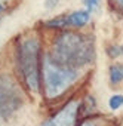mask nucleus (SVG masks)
<instances>
[{
	"label": "nucleus",
	"instance_id": "f8f14e48",
	"mask_svg": "<svg viewBox=\"0 0 123 126\" xmlns=\"http://www.w3.org/2000/svg\"><path fill=\"white\" fill-rule=\"evenodd\" d=\"M59 2H61V0H46V2H45V6H46L47 9H53Z\"/></svg>",
	"mask_w": 123,
	"mask_h": 126
},
{
	"label": "nucleus",
	"instance_id": "f257e3e1",
	"mask_svg": "<svg viewBox=\"0 0 123 126\" xmlns=\"http://www.w3.org/2000/svg\"><path fill=\"white\" fill-rule=\"evenodd\" d=\"M47 55L61 65L79 70L93 61V40L80 33L62 31L55 37Z\"/></svg>",
	"mask_w": 123,
	"mask_h": 126
},
{
	"label": "nucleus",
	"instance_id": "423d86ee",
	"mask_svg": "<svg viewBox=\"0 0 123 126\" xmlns=\"http://www.w3.org/2000/svg\"><path fill=\"white\" fill-rule=\"evenodd\" d=\"M91 16L88 11H76L71 12L70 15H61L56 16L50 21L46 22V27L50 28H67V27H74V28H82L89 22Z\"/></svg>",
	"mask_w": 123,
	"mask_h": 126
},
{
	"label": "nucleus",
	"instance_id": "4468645a",
	"mask_svg": "<svg viewBox=\"0 0 123 126\" xmlns=\"http://www.w3.org/2000/svg\"><path fill=\"white\" fill-rule=\"evenodd\" d=\"M3 11H5V6H3L2 3H0V14H3Z\"/></svg>",
	"mask_w": 123,
	"mask_h": 126
},
{
	"label": "nucleus",
	"instance_id": "1a4fd4ad",
	"mask_svg": "<svg viewBox=\"0 0 123 126\" xmlns=\"http://www.w3.org/2000/svg\"><path fill=\"white\" fill-rule=\"evenodd\" d=\"M108 53L111 58H117V56H122L123 55V46H111L108 49Z\"/></svg>",
	"mask_w": 123,
	"mask_h": 126
},
{
	"label": "nucleus",
	"instance_id": "ddd939ff",
	"mask_svg": "<svg viewBox=\"0 0 123 126\" xmlns=\"http://www.w3.org/2000/svg\"><path fill=\"white\" fill-rule=\"evenodd\" d=\"M116 2H117V5H119V8L123 11V0H116Z\"/></svg>",
	"mask_w": 123,
	"mask_h": 126
},
{
	"label": "nucleus",
	"instance_id": "9b49d317",
	"mask_svg": "<svg viewBox=\"0 0 123 126\" xmlns=\"http://www.w3.org/2000/svg\"><path fill=\"white\" fill-rule=\"evenodd\" d=\"M79 126H99L98 125V122L96 120H92V119H86V120H83Z\"/></svg>",
	"mask_w": 123,
	"mask_h": 126
},
{
	"label": "nucleus",
	"instance_id": "39448f33",
	"mask_svg": "<svg viewBox=\"0 0 123 126\" xmlns=\"http://www.w3.org/2000/svg\"><path fill=\"white\" fill-rule=\"evenodd\" d=\"M80 105L82 104L77 99L68 101L62 108L58 110L52 117H49L46 122H43L42 126H76Z\"/></svg>",
	"mask_w": 123,
	"mask_h": 126
},
{
	"label": "nucleus",
	"instance_id": "9d476101",
	"mask_svg": "<svg viewBox=\"0 0 123 126\" xmlns=\"http://www.w3.org/2000/svg\"><path fill=\"white\" fill-rule=\"evenodd\" d=\"M99 2H101V0H85V5H86L88 12L96 11V8L99 6Z\"/></svg>",
	"mask_w": 123,
	"mask_h": 126
},
{
	"label": "nucleus",
	"instance_id": "20e7f679",
	"mask_svg": "<svg viewBox=\"0 0 123 126\" xmlns=\"http://www.w3.org/2000/svg\"><path fill=\"white\" fill-rule=\"evenodd\" d=\"M24 102L21 86L8 74H0V117L8 119Z\"/></svg>",
	"mask_w": 123,
	"mask_h": 126
},
{
	"label": "nucleus",
	"instance_id": "6e6552de",
	"mask_svg": "<svg viewBox=\"0 0 123 126\" xmlns=\"http://www.w3.org/2000/svg\"><path fill=\"white\" fill-rule=\"evenodd\" d=\"M108 105H110L111 110H119V108L123 105V95H120V94L113 95V96L110 98V101H108Z\"/></svg>",
	"mask_w": 123,
	"mask_h": 126
},
{
	"label": "nucleus",
	"instance_id": "f03ea898",
	"mask_svg": "<svg viewBox=\"0 0 123 126\" xmlns=\"http://www.w3.org/2000/svg\"><path fill=\"white\" fill-rule=\"evenodd\" d=\"M15 68L19 80L31 94L40 92L42 88V43L36 34L19 39L15 47Z\"/></svg>",
	"mask_w": 123,
	"mask_h": 126
},
{
	"label": "nucleus",
	"instance_id": "7ed1b4c3",
	"mask_svg": "<svg viewBox=\"0 0 123 126\" xmlns=\"http://www.w3.org/2000/svg\"><path fill=\"white\" fill-rule=\"evenodd\" d=\"M79 70L55 62L49 55L42 58V86L47 99L62 96L79 79Z\"/></svg>",
	"mask_w": 123,
	"mask_h": 126
},
{
	"label": "nucleus",
	"instance_id": "0eeeda50",
	"mask_svg": "<svg viewBox=\"0 0 123 126\" xmlns=\"http://www.w3.org/2000/svg\"><path fill=\"white\" fill-rule=\"evenodd\" d=\"M110 80L113 83H120L123 80V65L116 64L110 67Z\"/></svg>",
	"mask_w": 123,
	"mask_h": 126
}]
</instances>
